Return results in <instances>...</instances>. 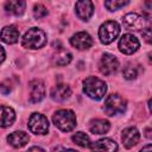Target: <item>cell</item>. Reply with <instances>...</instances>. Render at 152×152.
<instances>
[{"instance_id": "cell-1", "label": "cell", "mask_w": 152, "mask_h": 152, "mask_svg": "<svg viewBox=\"0 0 152 152\" xmlns=\"http://www.w3.org/2000/svg\"><path fill=\"white\" fill-rule=\"evenodd\" d=\"M83 91L90 99L101 100L107 91V86L102 80L95 76H89L83 81Z\"/></svg>"}, {"instance_id": "cell-2", "label": "cell", "mask_w": 152, "mask_h": 152, "mask_svg": "<svg viewBox=\"0 0 152 152\" xmlns=\"http://www.w3.org/2000/svg\"><path fill=\"white\" fill-rule=\"evenodd\" d=\"M52 121L62 132H70L76 127V115L70 109L57 110L52 116Z\"/></svg>"}, {"instance_id": "cell-3", "label": "cell", "mask_w": 152, "mask_h": 152, "mask_svg": "<svg viewBox=\"0 0 152 152\" xmlns=\"http://www.w3.org/2000/svg\"><path fill=\"white\" fill-rule=\"evenodd\" d=\"M45 43H46V34L43 30L38 27H31L28 31L25 32L21 39L23 46L31 50L40 49L45 45Z\"/></svg>"}, {"instance_id": "cell-4", "label": "cell", "mask_w": 152, "mask_h": 152, "mask_svg": "<svg viewBox=\"0 0 152 152\" xmlns=\"http://www.w3.org/2000/svg\"><path fill=\"white\" fill-rule=\"evenodd\" d=\"M126 103L127 102L122 96H120L119 94H112L106 99L103 110L109 116L121 114L126 110Z\"/></svg>"}, {"instance_id": "cell-5", "label": "cell", "mask_w": 152, "mask_h": 152, "mask_svg": "<svg viewBox=\"0 0 152 152\" xmlns=\"http://www.w3.org/2000/svg\"><path fill=\"white\" fill-rule=\"evenodd\" d=\"M120 33V26L114 20L103 23L99 28V38L103 44H110Z\"/></svg>"}, {"instance_id": "cell-6", "label": "cell", "mask_w": 152, "mask_h": 152, "mask_svg": "<svg viewBox=\"0 0 152 152\" xmlns=\"http://www.w3.org/2000/svg\"><path fill=\"white\" fill-rule=\"evenodd\" d=\"M28 128L34 134H46L49 131L48 118L39 113H33L28 119Z\"/></svg>"}, {"instance_id": "cell-7", "label": "cell", "mask_w": 152, "mask_h": 152, "mask_svg": "<svg viewBox=\"0 0 152 152\" xmlns=\"http://www.w3.org/2000/svg\"><path fill=\"white\" fill-rule=\"evenodd\" d=\"M140 46V43L138 38L131 33L124 34L119 40V50L125 55H132L134 53Z\"/></svg>"}, {"instance_id": "cell-8", "label": "cell", "mask_w": 152, "mask_h": 152, "mask_svg": "<svg viewBox=\"0 0 152 152\" xmlns=\"http://www.w3.org/2000/svg\"><path fill=\"white\" fill-rule=\"evenodd\" d=\"M122 24L127 30H134L139 31L141 28H145L146 26V18L144 15H140L138 13H128L124 17Z\"/></svg>"}, {"instance_id": "cell-9", "label": "cell", "mask_w": 152, "mask_h": 152, "mask_svg": "<svg viewBox=\"0 0 152 152\" xmlns=\"http://www.w3.org/2000/svg\"><path fill=\"white\" fill-rule=\"evenodd\" d=\"M99 68H100V71L104 75H112L114 74L118 68H119V62L116 59L115 56L110 55V53H104L100 61V64H99Z\"/></svg>"}, {"instance_id": "cell-10", "label": "cell", "mask_w": 152, "mask_h": 152, "mask_svg": "<svg viewBox=\"0 0 152 152\" xmlns=\"http://www.w3.org/2000/svg\"><path fill=\"white\" fill-rule=\"evenodd\" d=\"M70 44L78 50H87L93 45V38L87 32H77L70 38Z\"/></svg>"}, {"instance_id": "cell-11", "label": "cell", "mask_w": 152, "mask_h": 152, "mask_svg": "<svg viewBox=\"0 0 152 152\" xmlns=\"http://www.w3.org/2000/svg\"><path fill=\"white\" fill-rule=\"evenodd\" d=\"M89 147L91 148L93 152H116L118 151V144L109 138H103L95 142H90Z\"/></svg>"}, {"instance_id": "cell-12", "label": "cell", "mask_w": 152, "mask_h": 152, "mask_svg": "<svg viewBox=\"0 0 152 152\" xmlns=\"http://www.w3.org/2000/svg\"><path fill=\"white\" fill-rule=\"evenodd\" d=\"M121 140H122V144L126 148H132L133 146H135L139 142L140 133L135 127L125 128L122 134H121Z\"/></svg>"}, {"instance_id": "cell-13", "label": "cell", "mask_w": 152, "mask_h": 152, "mask_svg": "<svg viewBox=\"0 0 152 152\" xmlns=\"http://www.w3.org/2000/svg\"><path fill=\"white\" fill-rule=\"evenodd\" d=\"M76 8V14L80 19L82 20H89V18L93 15L94 13V4L89 0H81L77 1L75 5Z\"/></svg>"}, {"instance_id": "cell-14", "label": "cell", "mask_w": 152, "mask_h": 152, "mask_svg": "<svg viewBox=\"0 0 152 152\" xmlns=\"http://www.w3.org/2000/svg\"><path fill=\"white\" fill-rule=\"evenodd\" d=\"M50 95H51L52 100H55L57 102H62V101H65L66 99H69V96L71 95V89L68 84L59 83V84H56L51 89Z\"/></svg>"}, {"instance_id": "cell-15", "label": "cell", "mask_w": 152, "mask_h": 152, "mask_svg": "<svg viewBox=\"0 0 152 152\" xmlns=\"http://www.w3.org/2000/svg\"><path fill=\"white\" fill-rule=\"evenodd\" d=\"M30 140V137L27 133L23 132V131H15L13 133H11L7 137V141L10 145H12L15 148H20L23 146H25Z\"/></svg>"}, {"instance_id": "cell-16", "label": "cell", "mask_w": 152, "mask_h": 152, "mask_svg": "<svg viewBox=\"0 0 152 152\" xmlns=\"http://www.w3.org/2000/svg\"><path fill=\"white\" fill-rule=\"evenodd\" d=\"M30 87H31V93H30V100L31 102H39L44 99V95H45V87L43 84L42 81H32L30 83Z\"/></svg>"}, {"instance_id": "cell-17", "label": "cell", "mask_w": 152, "mask_h": 152, "mask_svg": "<svg viewBox=\"0 0 152 152\" xmlns=\"http://www.w3.org/2000/svg\"><path fill=\"white\" fill-rule=\"evenodd\" d=\"M0 38H1V40H4L7 44H14L19 39V31L13 25L5 26L0 31Z\"/></svg>"}, {"instance_id": "cell-18", "label": "cell", "mask_w": 152, "mask_h": 152, "mask_svg": "<svg viewBox=\"0 0 152 152\" xmlns=\"http://www.w3.org/2000/svg\"><path fill=\"white\" fill-rule=\"evenodd\" d=\"M15 120L14 110L8 106H0V127H8Z\"/></svg>"}, {"instance_id": "cell-19", "label": "cell", "mask_w": 152, "mask_h": 152, "mask_svg": "<svg viewBox=\"0 0 152 152\" xmlns=\"http://www.w3.org/2000/svg\"><path fill=\"white\" fill-rule=\"evenodd\" d=\"M26 7V2L23 0H12L5 4V11L13 15H20L24 13Z\"/></svg>"}, {"instance_id": "cell-20", "label": "cell", "mask_w": 152, "mask_h": 152, "mask_svg": "<svg viewBox=\"0 0 152 152\" xmlns=\"http://www.w3.org/2000/svg\"><path fill=\"white\" fill-rule=\"evenodd\" d=\"M109 128H110V125L104 119L93 120L90 122V126H89L90 132L94 133V134H104V133H107L109 131Z\"/></svg>"}, {"instance_id": "cell-21", "label": "cell", "mask_w": 152, "mask_h": 152, "mask_svg": "<svg viewBox=\"0 0 152 152\" xmlns=\"http://www.w3.org/2000/svg\"><path fill=\"white\" fill-rule=\"evenodd\" d=\"M71 59H72V55H71L70 52L65 51V50H61V51L57 52V53L55 55V57H53L55 64L61 65V66L68 65V64L71 62Z\"/></svg>"}, {"instance_id": "cell-22", "label": "cell", "mask_w": 152, "mask_h": 152, "mask_svg": "<svg viewBox=\"0 0 152 152\" xmlns=\"http://www.w3.org/2000/svg\"><path fill=\"white\" fill-rule=\"evenodd\" d=\"M71 139H72V141H74L76 145H78V146H81V147H89V146H90V139H89V137H88L86 133H83V132H77V133H75V134L71 137Z\"/></svg>"}, {"instance_id": "cell-23", "label": "cell", "mask_w": 152, "mask_h": 152, "mask_svg": "<svg viewBox=\"0 0 152 152\" xmlns=\"http://www.w3.org/2000/svg\"><path fill=\"white\" fill-rule=\"evenodd\" d=\"M128 4V1H118V0H109V1H104V6L107 7V10L109 11H116L124 6H126Z\"/></svg>"}, {"instance_id": "cell-24", "label": "cell", "mask_w": 152, "mask_h": 152, "mask_svg": "<svg viewBox=\"0 0 152 152\" xmlns=\"http://www.w3.org/2000/svg\"><path fill=\"white\" fill-rule=\"evenodd\" d=\"M48 10H46V7L44 6V5H42V4H37V5H34V7H33V15L38 19V18H44L45 15H48Z\"/></svg>"}, {"instance_id": "cell-25", "label": "cell", "mask_w": 152, "mask_h": 152, "mask_svg": "<svg viewBox=\"0 0 152 152\" xmlns=\"http://www.w3.org/2000/svg\"><path fill=\"white\" fill-rule=\"evenodd\" d=\"M122 75L126 80H134L138 75V71L135 69V66H132V65H127L124 70H122Z\"/></svg>"}, {"instance_id": "cell-26", "label": "cell", "mask_w": 152, "mask_h": 152, "mask_svg": "<svg viewBox=\"0 0 152 152\" xmlns=\"http://www.w3.org/2000/svg\"><path fill=\"white\" fill-rule=\"evenodd\" d=\"M11 89H12V87H11V83H10L8 80L4 81V82L0 84V91H1L2 94H8V93L11 91Z\"/></svg>"}, {"instance_id": "cell-27", "label": "cell", "mask_w": 152, "mask_h": 152, "mask_svg": "<svg viewBox=\"0 0 152 152\" xmlns=\"http://www.w3.org/2000/svg\"><path fill=\"white\" fill-rule=\"evenodd\" d=\"M142 36H144V38H145V40L147 42V43H151V28L150 27H146L144 31H142Z\"/></svg>"}, {"instance_id": "cell-28", "label": "cell", "mask_w": 152, "mask_h": 152, "mask_svg": "<svg viewBox=\"0 0 152 152\" xmlns=\"http://www.w3.org/2000/svg\"><path fill=\"white\" fill-rule=\"evenodd\" d=\"M52 152H77L72 148H65V147H62V146H57V147H53L52 148Z\"/></svg>"}, {"instance_id": "cell-29", "label": "cell", "mask_w": 152, "mask_h": 152, "mask_svg": "<svg viewBox=\"0 0 152 152\" xmlns=\"http://www.w3.org/2000/svg\"><path fill=\"white\" fill-rule=\"evenodd\" d=\"M27 152H45L42 147H38V146H33V147H31V148H28V151Z\"/></svg>"}, {"instance_id": "cell-30", "label": "cell", "mask_w": 152, "mask_h": 152, "mask_svg": "<svg viewBox=\"0 0 152 152\" xmlns=\"http://www.w3.org/2000/svg\"><path fill=\"white\" fill-rule=\"evenodd\" d=\"M140 152H152V146H151V144H148V145H146L145 147H142Z\"/></svg>"}, {"instance_id": "cell-31", "label": "cell", "mask_w": 152, "mask_h": 152, "mask_svg": "<svg viewBox=\"0 0 152 152\" xmlns=\"http://www.w3.org/2000/svg\"><path fill=\"white\" fill-rule=\"evenodd\" d=\"M5 59V50L2 49V46H0V63Z\"/></svg>"}, {"instance_id": "cell-32", "label": "cell", "mask_w": 152, "mask_h": 152, "mask_svg": "<svg viewBox=\"0 0 152 152\" xmlns=\"http://www.w3.org/2000/svg\"><path fill=\"white\" fill-rule=\"evenodd\" d=\"M150 132H151V129H150V128H147V129H146V137H147L148 139L151 138V134H150Z\"/></svg>"}]
</instances>
